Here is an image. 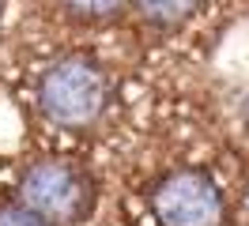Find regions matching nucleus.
<instances>
[{"label":"nucleus","mask_w":249,"mask_h":226,"mask_svg":"<svg viewBox=\"0 0 249 226\" xmlns=\"http://www.w3.org/2000/svg\"><path fill=\"white\" fill-rule=\"evenodd\" d=\"M0 23H4V0H0Z\"/></svg>","instance_id":"nucleus-7"},{"label":"nucleus","mask_w":249,"mask_h":226,"mask_svg":"<svg viewBox=\"0 0 249 226\" xmlns=\"http://www.w3.org/2000/svg\"><path fill=\"white\" fill-rule=\"evenodd\" d=\"M19 200L49 226H72L91 208V181L72 162L42 158L19 177Z\"/></svg>","instance_id":"nucleus-2"},{"label":"nucleus","mask_w":249,"mask_h":226,"mask_svg":"<svg viewBox=\"0 0 249 226\" xmlns=\"http://www.w3.org/2000/svg\"><path fill=\"white\" fill-rule=\"evenodd\" d=\"M109 102V75L87 57L53 60L38 79V109L61 128H87Z\"/></svg>","instance_id":"nucleus-1"},{"label":"nucleus","mask_w":249,"mask_h":226,"mask_svg":"<svg viewBox=\"0 0 249 226\" xmlns=\"http://www.w3.org/2000/svg\"><path fill=\"white\" fill-rule=\"evenodd\" d=\"M196 4H200V0H136L140 15L151 23V27H162V30L185 23L189 15L196 12Z\"/></svg>","instance_id":"nucleus-4"},{"label":"nucleus","mask_w":249,"mask_h":226,"mask_svg":"<svg viewBox=\"0 0 249 226\" xmlns=\"http://www.w3.org/2000/svg\"><path fill=\"white\" fill-rule=\"evenodd\" d=\"M128 0H64V8L76 15V19H87V23H98V19H113Z\"/></svg>","instance_id":"nucleus-5"},{"label":"nucleus","mask_w":249,"mask_h":226,"mask_svg":"<svg viewBox=\"0 0 249 226\" xmlns=\"http://www.w3.org/2000/svg\"><path fill=\"white\" fill-rule=\"evenodd\" d=\"M155 215L162 226H219L223 223V196L204 174L181 170L159 181L155 196Z\"/></svg>","instance_id":"nucleus-3"},{"label":"nucleus","mask_w":249,"mask_h":226,"mask_svg":"<svg viewBox=\"0 0 249 226\" xmlns=\"http://www.w3.org/2000/svg\"><path fill=\"white\" fill-rule=\"evenodd\" d=\"M0 226H49V223L38 219L27 204H8V208H0Z\"/></svg>","instance_id":"nucleus-6"}]
</instances>
